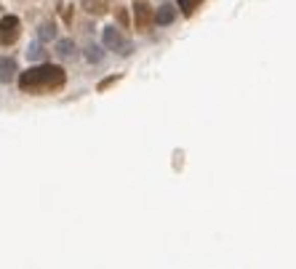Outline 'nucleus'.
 Here are the masks:
<instances>
[{"mask_svg": "<svg viewBox=\"0 0 296 269\" xmlns=\"http://www.w3.org/2000/svg\"><path fill=\"white\" fill-rule=\"evenodd\" d=\"M64 80L67 75L59 64H40L19 75V88L24 93H54L64 86Z\"/></svg>", "mask_w": 296, "mask_h": 269, "instance_id": "obj_1", "label": "nucleus"}, {"mask_svg": "<svg viewBox=\"0 0 296 269\" xmlns=\"http://www.w3.org/2000/svg\"><path fill=\"white\" fill-rule=\"evenodd\" d=\"M152 24H155V11L150 8V3H144V0L134 3V30L150 32Z\"/></svg>", "mask_w": 296, "mask_h": 269, "instance_id": "obj_2", "label": "nucleus"}, {"mask_svg": "<svg viewBox=\"0 0 296 269\" xmlns=\"http://www.w3.org/2000/svg\"><path fill=\"white\" fill-rule=\"evenodd\" d=\"M104 45H107V48H112V51H117V53H123V56L131 53V43H128L115 27H107V30H104Z\"/></svg>", "mask_w": 296, "mask_h": 269, "instance_id": "obj_3", "label": "nucleus"}, {"mask_svg": "<svg viewBox=\"0 0 296 269\" xmlns=\"http://www.w3.org/2000/svg\"><path fill=\"white\" fill-rule=\"evenodd\" d=\"M19 19L16 16H6V19H0V45H11V43H16L19 38Z\"/></svg>", "mask_w": 296, "mask_h": 269, "instance_id": "obj_4", "label": "nucleus"}, {"mask_svg": "<svg viewBox=\"0 0 296 269\" xmlns=\"http://www.w3.org/2000/svg\"><path fill=\"white\" fill-rule=\"evenodd\" d=\"M174 19H176V8H174L171 3H163V6H158V11H155V24L165 27V24H171Z\"/></svg>", "mask_w": 296, "mask_h": 269, "instance_id": "obj_5", "label": "nucleus"}, {"mask_svg": "<svg viewBox=\"0 0 296 269\" xmlns=\"http://www.w3.org/2000/svg\"><path fill=\"white\" fill-rule=\"evenodd\" d=\"M16 75V62L14 59H6V56H0V83H11Z\"/></svg>", "mask_w": 296, "mask_h": 269, "instance_id": "obj_6", "label": "nucleus"}, {"mask_svg": "<svg viewBox=\"0 0 296 269\" xmlns=\"http://www.w3.org/2000/svg\"><path fill=\"white\" fill-rule=\"evenodd\" d=\"M200 3H203V0H179V6H182V11H184L187 16H192L195 8H198Z\"/></svg>", "mask_w": 296, "mask_h": 269, "instance_id": "obj_7", "label": "nucleus"}, {"mask_svg": "<svg viewBox=\"0 0 296 269\" xmlns=\"http://www.w3.org/2000/svg\"><path fill=\"white\" fill-rule=\"evenodd\" d=\"M59 56H64V59L75 56V45L69 43V40H62V43H59Z\"/></svg>", "mask_w": 296, "mask_h": 269, "instance_id": "obj_8", "label": "nucleus"}, {"mask_svg": "<svg viewBox=\"0 0 296 269\" xmlns=\"http://www.w3.org/2000/svg\"><path fill=\"white\" fill-rule=\"evenodd\" d=\"M88 11L91 14H104V11H107L104 8V0H88Z\"/></svg>", "mask_w": 296, "mask_h": 269, "instance_id": "obj_9", "label": "nucleus"}, {"mask_svg": "<svg viewBox=\"0 0 296 269\" xmlns=\"http://www.w3.org/2000/svg\"><path fill=\"white\" fill-rule=\"evenodd\" d=\"M86 56H88V62H102V51H99V45H88Z\"/></svg>", "mask_w": 296, "mask_h": 269, "instance_id": "obj_10", "label": "nucleus"}, {"mask_svg": "<svg viewBox=\"0 0 296 269\" xmlns=\"http://www.w3.org/2000/svg\"><path fill=\"white\" fill-rule=\"evenodd\" d=\"M40 35H43V38H45V40H48V38H54V35H56V30H54V24H43V27H40Z\"/></svg>", "mask_w": 296, "mask_h": 269, "instance_id": "obj_11", "label": "nucleus"}, {"mask_svg": "<svg viewBox=\"0 0 296 269\" xmlns=\"http://www.w3.org/2000/svg\"><path fill=\"white\" fill-rule=\"evenodd\" d=\"M30 56H32V59H40V56H43V51H40V45H32V51H27Z\"/></svg>", "mask_w": 296, "mask_h": 269, "instance_id": "obj_12", "label": "nucleus"}]
</instances>
